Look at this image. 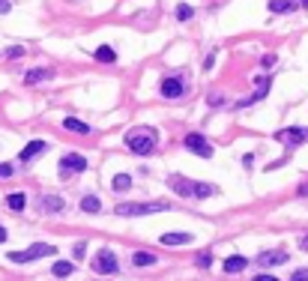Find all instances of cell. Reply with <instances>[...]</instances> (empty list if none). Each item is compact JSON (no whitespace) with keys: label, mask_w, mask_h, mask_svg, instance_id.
I'll return each instance as SVG.
<instances>
[{"label":"cell","mask_w":308,"mask_h":281,"mask_svg":"<svg viewBox=\"0 0 308 281\" xmlns=\"http://www.w3.org/2000/svg\"><path fill=\"white\" fill-rule=\"evenodd\" d=\"M168 186H171L174 192L180 194V197H213V194H219V186H213V183H195V179H188L183 174H174L168 179Z\"/></svg>","instance_id":"obj_1"},{"label":"cell","mask_w":308,"mask_h":281,"mask_svg":"<svg viewBox=\"0 0 308 281\" xmlns=\"http://www.w3.org/2000/svg\"><path fill=\"white\" fill-rule=\"evenodd\" d=\"M156 144H159V132L153 126H138V129H129V135H126V147L138 156L156 153Z\"/></svg>","instance_id":"obj_2"},{"label":"cell","mask_w":308,"mask_h":281,"mask_svg":"<svg viewBox=\"0 0 308 281\" xmlns=\"http://www.w3.org/2000/svg\"><path fill=\"white\" fill-rule=\"evenodd\" d=\"M171 210L168 200H147V204H120L117 207V215H150V212H165Z\"/></svg>","instance_id":"obj_3"},{"label":"cell","mask_w":308,"mask_h":281,"mask_svg":"<svg viewBox=\"0 0 308 281\" xmlns=\"http://www.w3.org/2000/svg\"><path fill=\"white\" fill-rule=\"evenodd\" d=\"M51 254H57V248H54V246H48V243H33L27 251H12V254H9V260H12V264H30V260L51 257Z\"/></svg>","instance_id":"obj_4"},{"label":"cell","mask_w":308,"mask_h":281,"mask_svg":"<svg viewBox=\"0 0 308 281\" xmlns=\"http://www.w3.org/2000/svg\"><path fill=\"white\" fill-rule=\"evenodd\" d=\"M183 147H186L188 153H195V156H201V158H213V144L204 138V135H198V132H188L186 138H183Z\"/></svg>","instance_id":"obj_5"},{"label":"cell","mask_w":308,"mask_h":281,"mask_svg":"<svg viewBox=\"0 0 308 281\" xmlns=\"http://www.w3.org/2000/svg\"><path fill=\"white\" fill-rule=\"evenodd\" d=\"M275 140H281V144H287V147H299V144L308 140V129H302V126L278 129V132H275Z\"/></svg>","instance_id":"obj_6"},{"label":"cell","mask_w":308,"mask_h":281,"mask_svg":"<svg viewBox=\"0 0 308 281\" xmlns=\"http://www.w3.org/2000/svg\"><path fill=\"white\" fill-rule=\"evenodd\" d=\"M93 269L102 272V275H114V272H117V254H114L111 248H102V251L96 254V260H93Z\"/></svg>","instance_id":"obj_7"},{"label":"cell","mask_w":308,"mask_h":281,"mask_svg":"<svg viewBox=\"0 0 308 281\" xmlns=\"http://www.w3.org/2000/svg\"><path fill=\"white\" fill-rule=\"evenodd\" d=\"M87 168V158L81 153H66L60 158V176H69V174H78Z\"/></svg>","instance_id":"obj_8"},{"label":"cell","mask_w":308,"mask_h":281,"mask_svg":"<svg viewBox=\"0 0 308 281\" xmlns=\"http://www.w3.org/2000/svg\"><path fill=\"white\" fill-rule=\"evenodd\" d=\"M159 93H162L165 99H180V96L186 93V87H183V81H180L177 75H171V78H162V81H159Z\"/></svg>","instance_id":"obj_9"},{"label":"cell","mask_w":308,"mask_h":281,"mask_svg":"<svg viewBox=\"0 0 308 281\" xmlns=\"http://www.w3.org/2000/svg\"><path fill=\"white\" fill-rule=\"evenodd\" d=\"M287 260V251L284 248H266V251H260L257 254V264L260 266H278Z\"/></svg>","instance_id":"obj_10"},{"label":"cell","mask_w":308,"mask_h":281,"mask_svg":"<svg viewBox=\"0 0 308 281\" xmlns=\"http://www.w3.org/2000/svg\"><path fill=\"white\" fill-rule=\"evenodd\" d=\"M159 239H162V246H188L195 236L188 230H171V233H162Z\"/></svg>","instance_id":"obj_11"},{"label":"cell","mask_w":308,"mask_h":281,"mask_svg":"<svg viewBox=\"0 0 308 281\" xmlns=\"http://www.w3.org/2000/svg\"><path fill=\"white\" fill-rule=\"evenodd\" d=\"M39 210L42 212H63L66 210V200L57 197V194H45V197H39Z\"/></svg>","instance_id":"obj_12"},{"label":"cell","mask_w":308,"mask_h":281,"mask_svg":"<svg viewBox=\"0 0 308 281\" xmlns=\"http://www.w3.org/2000/svg\"><path fill=\"white\" fill-rule=\"evenodd\" d=\"M45 150H48V144H45V140H30V144L18 153V162H30V158H36L39 153H45Z\"/></svg>","instance_id":"obj_13"},{"label":"cell","mask_w":308,"mask_h":281,"mask_svg":"<svg viewBox=\"0 0 308 281\" xmlns=\"http://www.w3.org/2000/svg\"><path fill=\"white\" fill-rule=\"evenodd\" d=\"M255 84H257L255 96H252V99H245V102H240V105H252V102H260V99H266V93H270V78L263 75V78H257Z\"/></svg>","instance_id":"obj_14"},{"label":"cell","mask_w":308,"mask_h":281,"mask_svg":"<svg viewBox=\"0 0 308 281\" xmlns=\"http://www.w3.org/2000/svg\"><path fill=\"white\" fill-rule=\"evenodd\" d=\"M248 266V260L242 257V254H230L227 260H224V272H242Z\"/></svg>","instance_id":"obj_15"},{"label":"cell","mask_w":308,"mask_h":281,"mask_svg":"<svg viewBox=\"0 0 308 281\" xmlns=\"http://www.w3.org/2000/svg\"><path fill=\"white\" fill-rule=\"evenodd\" d=\"M63 129L78 132V135H90V126H87L84 120H75V117H66V120H63Z\"/></svg>","instance_id":"obj_16"},{"label":"cell","mask_w":308,"mask_h":281,"mask_svg":"<svg viewBox=\"0 0 308 281\" xmlns=\"http://www.w3.org/2000/svg\"><path fill=\"white\" fill-rule=\"evenodd\" d=\"M54 72L51 69H30L24 75V84H39V81H45V78H51Z\"/></svg>","instance_id":"obj_17"},{"label":"cell","mask_w":308,"mask_h":281,"mask_svg":"<svg viewBox=\"0 0 308 281\" xmlns=\"http://www.w3.org/2000/svg\"><path fill=\"white\" fill-rule=\"evenodd\" d=\"M129 186H132V176L129 174H117L111 179V189H114V192H129Z\"/></svg>","instance_id":"obj_18"},{"label":"cell","mask_w":308,"mask_h":281,"mask_svg":"<svg viewBox=\"0 0 308 281\" xmlns=\"http://www.w3.org/2000/svg\"><path fill=\"white\" fill-rule=\"evenodd\" d=\"M6 207H9V210H15V212H21L24 207H27V197H24L21 192L9 194V197H6Z\"/></svg>","instance_id":"obj_19"},{"label":"cell","mask_w":308,"mask_h":281,"mask_svg":"<svg viewBox=\"0 0 308 281\" xmlns=\"http://www.w3.org/2000/svg\"><path fill=\"white\" fill-rule=\"evenodd\" d=\"M132 264L135 266H153L156 254H150V251H135V254H132Z\"/></svg>","instance_id":"obj_20"},{"label":"cell","mask_w":308,"mask_h":281,"mask_svg":"<svg viewBox=\"0 0 308 281\" xmlns=\"http://www.w3.org/2000/svg\"><path fill=\"white\" fill-rule=\"evenodd\" d=\"M270 9L273 12H293L296 9V0H270Z\"/></svg>","instance_id":"obj_21"},{"label":"cell","mask_w":308,"mask_h":281,"mask_svg":"<svg viewBox=\"0 0 308 281\" xmlns=\"http://www.w3.org/2000/svg\"><path fill=\"white\" fill-rule=\"evenodd\" d=\"M81 210H84V212H99V210H102V200H99L96 194H87L84 200H81Z\"/></svg>","instance_id":"obj_22"},{"label":"cell","mask_w":308,"mask_h":281,"mask_svg":"<svg viewBox=\"0 0 308 281\" xmlns=\"http://www.w3.org/2000/svg\"><path fill=\"white\" fill-rule=\"evenodd\" d=\"M96 60H99V63H114V60H117V54H114L111 45H102V48H96Z\"/></svg>","instance_id":"obj_23"},{"label":"cell","mask_w":308,"mask_h":281,"mask_svg":"<svg viewBox=\"0 0 308 281\" xmlns=\"http://www.w3.org/2000/svg\"><path fill=\"white\" fill-rule=\"evenodd\" d=\"M51 272L63 278V275H72V272H75V266H72V264H66V260H57V264L51 266Z\"/></svg>","instance_id":"obj_24"},{"label":"cell","mask_w":308,"mask_h":281,"mask_svg":"<svg viewBox=\"0 0 308 281\" xmlns=\"http://www.w3.org/2000/svg\"><path fill=\"white\" fill-rule=\"evenodd\" d=\"M191 15H195V9H191V6H186V3H180V6H177V21H188Z\"/></svg>","instance_id":"obj_25"},{"label":"cell","mask_w":308,"mask_h":281,"mask_svg":"<svg viewBox=\"0 0 308 281\" xmlns=\"http://www.w3.org/2000/svg\"><path fill=\"white\" fill-rule=\"evenodd\" d=\"M195 264H198V266H201V269H204V266H209V264H213V254H209V251H201Z\"/></svg>","instance_id":"obj_26"},{"label":"cell","mask_w":308,"mask_h":281,"mask_svg":"<svg viewBox=\"0 0 308 281\" xmlns=\"http://www.w3.org/2000/svg\"><path fill=\"white\" fill-rule=\"evenodd\" d=\"M12 174H15V168H12V165H0V179H9Z\"/></svg>","instance_id":"obj_27"},{"label":"cell","mask_w":308,"mask_h":281,"mask_svg":"<svg viewBox=\"0 0 308 281\" xmlns=\"http://www.w3.org/2000/svg\"><path fill=\"white\" fill-rule=\"evenodd\" d=\"M291 278H293V281H308V269H296Z\"/></svg>","instance_id":"obj_28"},{"label":"cell","mask_w":308,"mask_h":281,"mask_svg":"<svg viewBox=\"0 0 308 281\" xmlns=\"http://www.w3.org/2000/svg\"><path fill=\"white\" fill-rule=\"evenodd\" d=\"M9 9H12V3H9V0H0V15H3V12H9Z\"/></svg>","instance_id":"obj_29"},{"label":"cell","mask_w":308,"mask_h":281,"mask_svg":"<svg viewBox=\"0 0 308 281\" xmlns=\"http://www.w3.org/2000/svg\"><path fill=\"white\" fill-rule=\"evenodd\" d=\"M21 54H24V48H21V45H18V48H9V57H21Z\"/></svg>","instance_id":"obj_30"},{"label":"cell","mask_w":308,"mask_h":281,"mask_svg":"<svg viewBox=\"0 0 308 281\" xmlns=\"http://www.w3.org/2000/svg\"><path fill=\"white\" fill-rule=\"evenodd\" d=\"M299 246H302V251H308V236H302V239H299Z\"/></svg>","instance_id":"obj_31"},{"label":"cell","mask_w":308,"mask_h":281,"mask_svg":"<svg viewBox=\"0 0 308 281\" xmlns=\"http://www.w3.org/2000/svg\"><path fill=\"white\" fill-rule=\"evenodd\" d=\"M0 243H6V228H0Z\"/></svg>","instance_id":"obj_32"},{"label":"cell","mask_w":308,"mask_h":281,"mask_svg":"<svg viewBox=\"0 0 308 281\" xmlns=\"http://www.w3.org/2000/svg\"><path fill=\"white\" fill-rule=\"evenodd\" d=\"M302 6H305V9H308V0H302Z\"/></svg>","instance_id":"obj_33"}]
</instances>
